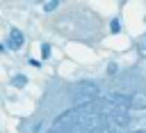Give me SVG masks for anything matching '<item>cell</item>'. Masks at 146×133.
<instances>
[{
  "label": "cell",
  "instance_id": "2",
  "mask_svg": "<svg viewBox=\"0 0 146 133\" xmlns=\"http://www.w3.org/2000/svg\"><path fill=\"white\" fill-rule=\"evenodd\" d=\"M107 101H110V105H119V108H128V105H130V96H125V94H121V92L110 94Z\"/></svg>",
  "mask_w": 146,
  "mask_h": 133
},
{
  "label": "cell",
  "instance_id": "6",
  "mask_svg": "<svg viewBox=\"0 0 146 133\" xmlns=\"http://www.w3.org/2000/svg\"><path fill=\"white\" fill-rule=\"evenodd\" d=\"M55 7H57V2H52V0H50V2H46V5H43V9H46V11H52V9H55Z\"/></svg>",
  "mask_w": 146,
  "mask_h": 133
},
{
  "label": "cell",
  "instance_id": "1",
  "mask_svg": "<svg viewBox=\"0 0 146 133\" xmlns=\"http://www.w3.org/2000/svg\"><path fill=\"white\" fill-rule=\"evenodd\" d=\"M110 117H112V122H114L116 128H125L128 122H130L128 108H119V105H110Z\"/></svg>",
  "mask_w": 146,
  "mask_h": 133
},
{
  "label": "cell",
  "instance_id": "5",
  "mask_svg": "<svg viewBox=\"0 0 146 133\" xmlns=\"http://www.w3.org/2000/svg\"><path fill=\"white\" fill-rule=\"evenodd\" d=\"M25 83H27V80H25V76H16V78L11 80V85H14V87H23Z\"/></svg>",
  "mask_w": 146,
  "mask_h": 133
},
{
  "label": "cell",
  "instance_id": "4",
  "mask_svg": "<svg viewBox=\"0 0 146 133\" xmlns=\"http://www.w3.org/2000/svg\"><path fill=\"white\" fill-rule=\"evenodd\" d=\"M132 108H146V99H144L141 94H137L135 101H132Z\"/></svg>",
  "mask_w": 146,
  "mask_h": 133
},
{
  "label": "cell",
  "instance_id": "3",
  "mask_svg": "<svg viewBox=\"0 0 146 133\" xmlns=\"http://www.w3.org/2000/svg\"><path fill=\"white\" fill-rule=\"evenodd\" d=\"M9 46L11 48H21L23 46V34L18 30H11V39H9Z\"/></svg>",
  "mask_w": 146,
  "mask_h": 133
}]
</instances>
